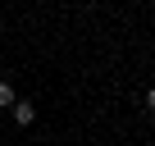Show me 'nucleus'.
<instances>
[{
	"label": "nucleus",
	"mask_w": 155,
	"mask_h": 146,
	"mask_svg": "<svg viewBox=\"0 0 155 146\" xmlns=\"http://www.w3.org/2000/svg\"><path fill=\"white\" fill-rule=\"evenodd\" d=\"M9 119H14L18 128H28V123L37 119V105H32V101H14V105H9Z\"/></svg>",
	"instance_id": "1"
},
{
	"label": "nucleus",
	"mask_w": 155,
	"mask_h": 146,
	"mask_svg": "<svg viewBox=\"0 0 155 146\" xmlns=\"http://www.w3.org/2000/svg\"><path fill=\"white\" fill-rule=\"evenodd\" d=\"M14 101H18V96H14V87H9V82H5V78H0V110H9V105H14Z\"/></svg>",
	"instance_id": "2"
},
{
	"label": "nucleus",
	"mask_w": 155,
	"mask_h": 146,
	"mask_svg": "<svg viewBox=\"0 0 155 146\" xmlns=\"http://www.w3.org/2000/svg\"><path fill=\"white\" fill-rule=\"evenodd\" d=\"M146 110H150V114H155V87H150V91H146Z\"/></svg>",
	"instance_id": "3"
},
{
	"label": "nucleus",
	"mask_w": 155,
	"mask_h": 146,
	"mask_svg": "<svg viewBox=\"0 0 155 146\" xmlns=\"http://www.w3.org/2000/svg\"><path fill=\"white\" fill-rule=\"evenodd\" d=\"M150 128H155V119H150Z\"/></svg>",
	"instance_id": "4"
}]
</instances>
